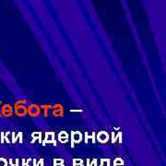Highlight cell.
<instances>
[{
    "label": "cell",
    "instance_id": "cell-1",
    "mask_svg": "<svg viewBox=\"0 0 166 166\" xmlns=\"http://www.w3.org/2000/svg\"><path fill=\"white\" fill-rule=\"evenodd\" d=\"M55 132H51V131H47L45 132V137L43 143V146H45L48 143V144H54V146H56L57 143L56 140V137H55Z\"/></svg>",
    "mask_w": 166,
    "mask_h": 166
},
{
    "label": "cell",
    "instance_id": "cell-2",
    "mask_svg": "<svg viewBox=\"0 0 166 166\" xmlns=\"http://www.w3.org/2000/svg\"><path fill=\"white\" fill-rule=\"evenodd\" d=\"M70 140H71V148L75 147V144H79L82 140V135L79 131H71L70 132Z\"/></svg>",
    "mask_w": 166,
    "mask_h": 166
},
{
    "label": "cell",
    "instance_id": "cell-3",
    "mask_svg": "<svg viewBox=\"0 0 166 166\" xmlns=\"http://www.w3.org/2000/svg\"><path fill=\"white\" fill-rule=\"evenodd\" d=\"M109 134L106 132V131H100L99 133L97 134V137H96V139L99 141L100 143H106L108 140H109Z\"/></svg>",
    "mask_w": 166,
    "mask_h": 166
},
{
    "label": "cell",
    "instance_id": "cell-4",
    "mask_svg": "<svg viewBox=\"0 0 166 166\" xmlns=\"http://www.w3.org/2000/svg\"><path fill=\"white\" fill-rule=\"evenodd\" d=\"M27 108L24 106V105H22L20 102H17L16 106H15V112H16V115H19V116H23L26 115L27 113Z\"/></svg>",
    "mask_w": 166,
    "mask_h": 166
},
{
    "label": "cell",
    "instance_id": "cell-5",
    "mask_svg": "<svg viewBox=\"0 0 166 166\" xmlns=\"http://www.w3.org/2000/svg\"><path fill=\"white\" fill-rule=\"evenodd\" d=\"M12 107L10 106L9 104H5L1 107V112L2 114L4 115V116L6 117H9L12 115Z\"/></svg>",
    "mask_w": 166,
    "mask_h": 166
},
{
    "label": "cell",
    "instance_id": "cell-6",
    "mask_svg": "<svg viewBox=\"0 0 166 166\" xmlns=\"http://www.w3.org/2000/svg\"><path fill=\"white\" fill-rule=\"evenodd\" d=\"M57 139H58L59 142H61L62 144H65V143L69 141V134H67L66 131H61L58 134Z\"/></svg>",
    "mask_w": 166,
    "mask_h": 166
},
{
    "label": "cell",
    "instance_id": "cell-7",
    "mask_svg": "<svg viewBox=\"0 0 166 166\" xmlns=\"http://www.w3.org/2000/svg\"><path fill=\"white\" fill-rule=\"evenodd\" d=\"M28 109H29L30 115H32V116H36L40 114V108L37 106V105H31Z\"/></svg>",
    "mask_w": 166,
    "mask_h": 166
},
{
    "label": "cell",
    "instance_id": "cell-8",
    "mask_svg": "<svg viewBox=\"0 0 166 166\" xmlns=\"http://www.w3.org/2000/svg\"><path fill=\"white\" fill-rule=\"evenodd\" d=\"M32 143H34L36 139H38L39 143L43 142V139H42V132H34V133H32Z\"/></svg>",
    "mask_w": 166,
    "mask_h": 166
},
{
    "label": "cell",
    "instance_id": "cell-9",
    "mask_svg": "<svg viewBox=\"0 0 166 166\" xmlns=\"http://www.w3.org/2000/svg\"><path fill=\"white\" fill-rule=\"evenodd\" d=\"M95 136H96L95 132H92V136H89L88 132H85V143H88L89 139L92 140V143H95V142H96V138H95Z\"/></svg>",
    "mask_w": 166,
    "mask_h": 166
},
{
    "label": "cell",
    "instance_id": "cell-10",
    "mask_svg": "<svg viewBox=\"0 0 166 166\" xmlns=\"http://www.w3.org/2000/svg\"><path fill=\"white\" fill-rule=\"evenodd\" d=\"M114 166H124V161L122 158H116V159H115Z\"/></svg>",
    "mask_w": 166,
    "mask_h": 166
},
{
    "label": "cell",
    "instance_id": "cell-11",
    "mask_svg": "<svg viewBox=\"0 0 166 166\" xmlns=\"http://www.w3.org/2000/svg\"><path fill=\"white\" fill-rule=\"evenodd\" d=\"M100 166H111L110 165V160L109 159H102Z\"/></svg>",
    "mask_w": 166,
    "mask_h": 166
},
{
    "label": "cell",
    "instance_id": "cell-12",
    "mask_svg": "<svg viewBox=\"0 0 166 166\" xmlns=\"http://www.w3.org/2000/svg\"><path fill=\"white\" fill-rule=\"evenodd\" d=\"M76 164H83V160L82 159H73V165H76Z\"/></svg>",
    "mask_w": 166,
    "mask_h": 166
},
{
    "label": "cell",
    "instance_id": "cell-13",
    "mask_svg": "<svg viewBox=\"0 0 166 166\" xmlns=\"http://www.w3.org/2000/svg\"><path fill=\"white\" fill-rule=\"evenodd\" d=\"M56 164H64V160L63 159H55L54 165H56Z\"/></svg>",
    "mask_w": 166,
    "mask_h": 166
},
{
    "label": "cell",
    "instance_id": "cell-14",
    "mask_svg": "<svg viewBox=\"0 0 166 166\" xmlns=\"http://www.w3.org/2000/svg\"><path fill=\"white\" fill-rule=\"evenodd\" d=\"M0 166H7V162L5 159H0Z\"/></svg>",
    "mask_w": 166,
    "mask_h": 166
},
{
    "label": "cell",
    "instance_id": "cell-15",
    "mask_svg": "<svg viewBox=\"0 0 166 166\" xmlns=\"http://www.w3.org/2000/svg\"><path fill=\"white\" fill-rule=\"evenodd\" d=\"M116 139H117V136L115 135V132L112 133V143H115L116 141Z\"/></svg>",
    "mask_w": 166,
    "mask_h": 166
},
{
    "label": "cell",
    "instance_id": "cell-16",
    "mask_svg": "<svg viewBox=\"0 0 166 166\" xmlns=\"http://www.w3.org/2000/svg\"><path fill=\"white\" fill-rule=\"evenodd\" d=\"M117 139H119V143H122L123 139H122V132H119L117 135Z\"/></svg>",
    "mask_w": 166,
    "mask_h": 166
},
{
    "label": "cell",
    "instance_id": "cell-17",
    "mask_svg": "<svg viewBox=\"0 0 166 166\" xmlns=\"http://www.w3.org/2000/svg\"><path fill=\"white\" fill-rule=\"evenodd\" d=\"M43 162H44V160H43V159L39 160L38 162H37V166H43Z\"/></svg>",
    "mask_w": 166,
    "mask_h": 166
},
{
    "label": "cell",
    "instance_id": "cell-18",
    "mask_svg": "<svg viewBox=\"0 0 166 166\" xmlns=\"http://www.w3.org/2000/svg\"><path fill=\"white\" fill-rule=\"evenodd\" d=\"M32 162V159H28L26 160V166H31V163Z\"/></svg>",
    "mask_w": 166,
    "mask_h": 166
},
{
    "label": "cell",
    "instance_id": "cell-19",
    "mask_svg": "<svg viewBox=\"0 0 166 166\" xmlns=\"http://www.w3.org/2000/svg\"><path fill=\"white\" fill-rule=\"evenodd\" d=\"M90 162H92V166H98L97 165V159H93L92 161H90Z\"/></svg>",
    "mask_w": 166,
    "mask_h": 166
},
{
    "label": "cell",
    "instance_id": "cell-20",
    "mask_svg": "<svg viewBox=\"0 0 166 166\" xmlns=\"http://www.w3.org/2000/svg\"><path fill=\"white\" fill-rule=\"evenodd\" d=\"M18 136L19 137V143H22V133H21V132H19Z\"/></svg>",
    "mask_w": 166,
    "mask_h": 166
},
{
    "label": "cell",
    "instance_id": "cell-21",
    "mask_svg": "<svg viewBox=\"0 0 166 166\" xmlns=\"http://www.w3.org/2000/svg\"><path fill=\"white\" fill-rule=\"evenodd\" d=\"M87 166H92V162H90L89 159L87 160Z\"/></svg>",
    "mask_w": 166,
    "mask_h": 166
},
{
    "label": "cell",
    "instance_id": "cell-22",
    "mask_svg": "<svg viewBox=\"0 0 166 166\" xmlns=\"http://www.w3.org/2000/svg\"><path fill=\"white\" fill-rule=\"evenodd\" d=\"M12 137H13L12 142H13V143H15V142H16V139H16V138H15V134H14V133H12Z\"/></svg>",
    "mask_w": 166,
    "mask_h": 166
},
{
    "label": "cell",
    "instance_id": "cell-23",
    "mask_svg": "<svg viewBox=\"0 0 166 166\" xmlns=\"http://www.w3.org/2000/svg\"><path fill=\"white\" fill-rule=\"evenodd\" d=\"M22 166H26V160L25 159H22Z\"/></svg>",
    "mask_w": 166,
    "mask_h": 166
},
{
    "label": "cell",
    "instance_id": "cell-24",
    "mask_svg": "<svg viewBox=\"0 0 166 166\" xmlns=\"http://www.w3.org/2000/svg\"><path fill=\"white\" fill-rule=\"evenodd\" d=\"M16 161V162H15V166H19V160L17 159V160H15Z\"/></svg>",
    "mask_w": 166,
    "mask_h": 166
},
{
    "label": "cell",
    "instance_id": "cell-25",
    "mask_svg": "<svg viewBox=\"0 0 166 166\" xmlns=\"http://www.w3.org/2000/svg\"><path fill=\"white\" fill-rule=\"evenodd\" d=\"M71 112H82V110H71Z\"/></svg>",
    "mask_w": 166,
    "mask_h": 166
},
{
    "label": "cell",
    "instance_id": "cell-26",
    "mask_svg": "<svg viewBox=\"0 0 166 166\" xmlns=\"http://www.w3.org/2000/svg\"><path fill=\"white\" fill-rule=\"evenodd\" d=\"M73 166H84V163L83 164H76V165H73Z\"/></svg>",
    "mask_w": 166,
    "mask_h": 166
},
{
    "label": "cell",
    "instance_id": "cell-27",
    "mask_svg": "<svg viewBox=\"0 0 166 166\" xmlns=\"http://www.w3.org/2000/svg\"><path fill=\"white\" fill-rule=\"evenodd\" d=\"M54 166H65L64 164H56V165H54Z\"/></svg>",
    "mask_w": 166,
    "mask_h": 166
}]
</instances>
